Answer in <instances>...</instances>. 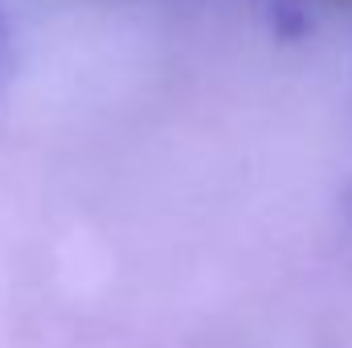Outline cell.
<instances>
[{
  "label": "cell",
  "mask_w": 352,
  "mask_h": 348,
  "mask_svg": "<svg viewBox=\"0 0 352 348\" xmlns=\"http://www.w3.org/2000/svg\"><path fill=\"white\" fill-rule=\"evenodd\" d=\"M324 4H344V8H352V0H324Z\"/></svg>",
  "instance_id": "obj_1"
}]
</instances>
